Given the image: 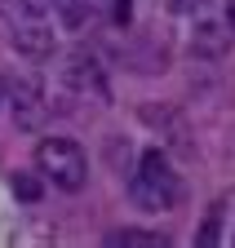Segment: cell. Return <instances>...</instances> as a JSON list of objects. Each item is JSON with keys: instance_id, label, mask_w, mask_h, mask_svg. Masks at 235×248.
<instances>
[{"instance_id": "1", "label": "cell", "mask_w": 235, "mask_h": 248, "mask_svg": "<svg viewBox=\"0 0 235 248\" xmlns=\"http://www.w3.org/2000/svg\"><path fill=\"white\" fill-rule=\"evenodd\" d=\"M178 195H182V182L173 173L169 155L164 151H142L138 173H133V204L146 208V213H164V208L178 204Z\"/></svg>"}, {"instance_id": "2", "label": "cell", "mask_w": 235, "mask_h": 248, "mask_svg": "<svg viewBox=\"0 0 235 248\" xmlns=\"http://www.w3.org/2000/svg\"><path fill=\"white\" fill-rule=\"evenodd\" d=\"M36 173L45 182H53L58 191L76 195V191H84V182H89V160H84L80 142H71V138H45L36 146Z\"/></svg>"}, {"instance_id": "3", "label": "cell", "mask_w": 235, "mask_h": 248, "mask_svg": "<svg viewBox=\"0 0 235 248\" xmlns=\"http://www.w3.org/2000/svg\"><path fill=\"white\" fill-rule=\"evenodd\" d=\"M9 111H14V124L18 129H40L45 124V115H49V102H45V84L40 80H14V89H9Z\"/></svg>"}, {"instance_id": "4", "label": "cell", "mask_w": 235, "mask_h": 248, "mask_svg": "<svg viewBox=\"0 0 235 248\" xmlns=\"http://www.w3.org/2000/svg\"><path fill=\"white\" fill-rule=\"evenodd\" d=\"M9 45H14V53L27 58V62H45V58H53V49H58L53 27H49L45 18H27V22H18Z\"/></svg>"}, {"instance_id": "5", "label": "cell", "mask_w": 235, "mask_h": 248, "mask_svg": "<svg viewBox=\"0 0 235 248\" xmlns=\"http://www.w3.org/2000/svg\"><path fill=\"white\" fill-rule=\"evenodd\" d=\"M231 22L222 18V22H213V18H200L195 22V31H191V53L195 58H204V62H218V58H226L231 53Z\"/></svg>"}, {"instance_id": "6", "label": "cell", "mask_w": 235, "mask_h": 248, "mask_svg": "<svg viewBox=\"0 0 235 248\" xmlns=\"http://www.w3.org/2000/svg\"><path fill=\"white\" fill-rule=\"evenodd\" d=\"M67 84L71 89H80V93H102L107 89V80H102V67H98V62L89 58V53H76L71 62H67Z\"/></svg>"}, {"instance_id": "7", "label": "cell", "mask_w": 235, "mask_h": 248, "mask_svg": "<svg viewBox=\"0 0 235 248\" xmlns=\"http://www.w3.org/2000/svg\"><path fill=\"white\" fill-rule=\"evenodd\" d=\"M111 248H164L169 239L160 231H138V226H120V231H111L107 235Z\"/></svg>"}, {"instance_id": "8", "label": "cell", "mask_w": 235, "mask_h": 248, "mask_svg": "<svg viewBox=\"0 0 235 248\" xmlns=\"http://www.w3.org/2000/svg\"><path fill=\"white\" fill-rule=\"evenodd\" d=\"M14 195H18L22 204H36V200L45 195V186H40L36 173H14Z\"/></svg>"}, {"instance_id": "9", "label": "cell", "mask_w": 235, "mask_h": 248, "mask_svg": "<svg viewBox=\"0 0 235 248\" xmlns=\"http://www.w3.org/2000/svg\"><path fill=\"white\" fill-rule=\"evenodd\" d=\"M58 5H63V0H22V14H27V18H45V14L58 9Z\"/></svg>"}, {"instance_id": "10", "label": "cell", "mask_w": 235, "mask_h": 248, "mask_svg": "<svg viewBox=\"0 0 235 248\" xmlns=\"http://www.w3.org/2000/svg\"><path fill=\"white\" fill-rule=\"evenodd\" d=\"M129 18H133V0H111V22L129 27Z\"/></svg>"}, {"instance_id": "11", "label": "cell", "mask_w": 235, "mask_h": 248, "mask_svg": "<svg viewBox=\"0 0 235 248\" xmlns=\"http://www.w3.org/2000/svg\"><path fill=\"white\" fill-rule=\"evenodd\" d=\"M200 5H204V0H169V9H173V14H195Z\"/></svg>"}, {"instance_id": "12", "label": "cell", "mask_w": 235, "mask_h": 248, "mask_svg": "<svg viewBox=\"0 0 235 248\" xmlns=\"http://www.w3.org/2000/svg\"><path fill=\"white\" fill-rule=\"evenodd\" d=\"M226 22H231V31H235V0H226Z\"/></svg>"}, {"instance_id": "13", "label": "cell", "mask_w": 235, "mask_h": 248, "mask_svg": "<svg viewBox=\"0 0 235 248\" xmlns=\"http://www.w3.org/2000/svg\"><path fill=\"white\" fill-rule=\"evenodd\" d=\"M0 98H5V80H0Z\"/></svg>"}, {"instance_id": "14", "label": "cell", "mask_w": 235, "mask_h": 248, "mask_svg": "<svg viewBox=\"0 0 235 248\" xmlns=\"http://www.w3.org/2000/svg\"><path fill=\"white\" fill-rule=\"evenodd\" d=\"M94 5H111V0H94Z\"/></svg>"}]
</instances>
